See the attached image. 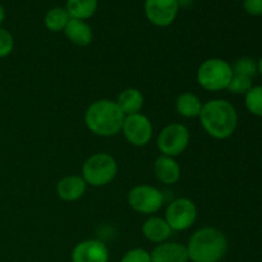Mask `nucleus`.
<instances>
[{
	"label": "nucleus",
	"mask_w": 262,
	"mask_h": 262,
	"mask_svg": "<svg viewBox=\"0 0 262 262\" xmlns=\"http://www.w3.org/2000/svg\"><path fill=\"white\" fill-rule=\"evenodd\" d=\"M202 128L215 140H227L238 127V113L227 100H210L202 105L199 115Z\"/></svg>",
	"instance_id": "f257e3e1"
},
{
	"label": "nucleus",
	"mask_w": 262,
	"mask_h": 262,
	"mask_svg": "<svg viewBox=\"0 0 262 262\" xmlns=\"http://www.w3.org/2000/svg\"><path fill=\"white\" fill-rule=\"evenodd\" d=\"M124 113L112 100L94 101L84 113V124L87 129L100 137H112L122 130Z\"/></svg>",
	"instance_id": "f03ea898"
},
{
	"label": "nucleus",
	"mask_w": 262,
	"mask_h": 262,
	"mask_svg": "<svg viewBox=\"0 0 262 262\" xmlns=\"http://www.w3.org/2000/svg\"><path fill=\"white\" fill-rule=\"evenodd\" d=\"M187 251L192 262H219L228 251V239L222 230L204 227L191 235Z\"/></svg>",
	"instance_id": "7ed1b4c3"
},
{
	"label": "nucleus",
	"mask_w": 262,
	"mask_h": 262,
	"mask_svg": "<svg viewBox=\"0 0 262 262\" xmlns=\"http://www.w3.org/2000/svg\"><path fill=\"white\" fill-rule=\"evenodd\" d=\"M232 77V64L219 58L202 61L196 73L197 83L206 91H222L228 89Z\"/></svg>",
	"instance_id": "20e7f679"
},
{
	"label": "nucleus",
	"mask_w": 262,
	"mask_h": 262,
	"mask_svg": "<svg viewBox=\"0 0 262 262\" xmlns=\"http://www.w3.org/2000/svg\"><path fill=\"white\" fill-rule=\"evenodd\" d=\"M118 173V164L110 154L97 152L90 156L82 166V178L87 186L104 187L112 183Z\"/></svg>",
	"instance_id": "39448f33"
},
{
	"label": "nucleus",
	"mask_w": 262,
	"mask_h": 262,
	"mask_svg": "<svg viewBox=\"0 0 262 262\" xmlns=\"http://www.w3.org/2000/svg\"><path fill=\"white\" fill-rule=\"evenodd\" d=\"M189 141L191 135L188 128L181 123H171L164 127L159 133L156 146L161 155L176 158L187 150Z\"/></svg>",
	"instance_id": "423d86ee"
},
{
	"label": "nucleus",
	"mask_w": 262,
	"mask_h": 262,
	"mask_svg": "<svg viewBox=\"0 0 262 262\" xmlns=\"http://www.w3.org/2000/svg\"><path fill=\"white\" fill-rule=\"evenodd\" d=\"M199 210L191 199L179 197L168 205L165 211L166 223L173 232H184L196 223Z\"/></svg>",
	"instance_id": "0eeeda50"
},
{
	"label": "nucleus",
	"mask_w": 262,
	"mask_h": 262,
	"mask_svg": "<svg viewBox=\"0 0 262 262\" xmlns=\"http://www.w3.org/2000/svg\"><path fill=\"white\" fill-rule=\"evenodd\" d=\"M128 204L130 209L138 214L152 215L163 207L164 194L156 187L140 184L133 187L128 193Z\"/></svg>",
	"instance_id": "6e6552de"
},
{
	"label": "nucleus",
	"mask_w": 262,
	"mask_h": 262,
	"mask_svg": "<svg viewBox=\"0 0 262 262\" xmlns=\"http://www.w3.org/2000/svg\"><path fill=\"white\" fill-rule=\"evenodd\" d=\"M122 132L125 140L130 145L136 146V147H143V146L148 145L151 138H152V122L150 120V118L146 117L142 113L125 115Z\"/></svg>",
	"instance_id": "1a4fd4ad"
},
{
	"label": "nucleus",
	"mask_w": 262,
	"mask_h": 262,
	"mask_svg": "<svg viewBox=\"0 0 262 262\" xmlns=\"http://www.w3.org/2000/svg\"><path fill=\"white\" fill-rule=\"evenodd\" d=\"M179 12L177 0H146L145 14L152 25L168 27L176 20Z\"/></svg>",
	"instance_id": "9d476101"
},
{
	"label": "nucleus",
	"mask_w": 262,
	"mask_h": 262,
	"mask_svg": "<svg viewBox=\"0 0 262 262\" xmlns=\"http://www.w3.org/2000/svg\"><path fill=\"white\" fill-rule=\"evenodd\" d=\"M109 248L99 239H86L77 243L72 251V262H109Z\"/></svg>",
	"instance_id": "9b49d317"
},
{
	"label": "nucleus",
	"mask_w": 262,
	"mask_h": 262,
	"mask_svg": "<svg viewBox=\"0 0 262 262\" xmlns=\"http://www.w3.org/2000/svg\"><path fill=\"white\" fill-rule=\"evenodd\" d=\"M151 261L152 262H188V251L187 246L178 242L159 243L152 250Z\"/></svg>",
	"instance_id": "f8f14e48"
},
{
	"label": "nucleus",
	"mask_w": 262,
	"mask_h": 262,
	"mask_svg": "<svg viewBox=\"0 0 262 262\" xmlns=\"http://www.w3.org/2000/svg\"><path fill=\"white\" fill-rule=\"evenodd\" d=\"M87 191V183L81 176L71 174L59 181L56 184V193L63 201L73 202L81 199Z\"/></svg>",
	"instance_id": "ddd939ff"
},
{
	"label": "nucleus",
	"mask_w": 262,
	"mask_h": 262,
	"mask_svg": "<svg viewBox=\"0 0 262 262\" xmlns=\"http://www.w3.org/2000/svg\"><path fill=\"white\" fill-rule=\"evenodd\" d=\"M154 173L159 182L166 186H171L179 181L182 170L176 159L171 156L160 155L154 163Z\"/></svg>",
	"instance_id": "4468645a"
},
{
	"label": "nucleus",
	"mask_w": 262,
	"mask_h": 262,
	"mask_svg": "<svg viewBox=\"0 0 262 262\" xmlns=\"http://www.w3.org/2000/svg\"><path fill=\"white\" fill-rule=\"evenodd\" d=\"M64 35L68 38L69 42L79 46V48L90 45L92 42V38H94L91 26L86 20L72 19V18L64 28Z\"/></svg>",
	"instance_id": "2eb2a0df"
},
{
	"label": "nucleus",
	"mask_w": 262,
	"mask_h": 262,
	"mask_svg": "<svg viewBox=\"0 0 262 262\" xmlns=\"http://www.w3.org/2000/svg\"><path fill=\"white\" fill-rule=\"evenodd\" d=\"M142 233L147 241L152 243L166 242L171 237V228L164 217L151 215L142 224Z\"/></svg>",
	"instance_id": "dca6fc26"
},
{
	"label": "nucleus",
	"mask_w": 262,
	"mask_h": 262,
	"mask_svg": "<svg viewBox=\"0 0 262 262\" xmlns=\"http://www.w3.org/2000/svg\"><path fill=\"white\" fill-rule=\"evenodd\" d=\"M115 102L120 107V110L124 113V115H130L141 113L145 99H143V95L140 90L130 87V89H125L124 91L120 92Z\"/></svg>",
	"instance_id": "f3484780"
},
{
	"label": "nucleus",
	"mask_w": 262,
	"mask_h": 262,
	"mask_svg": "<svg viewBox=\"0 0 262 262\" xmlns=\"http://www.w3.org/2000/svg\"><path fill=\"white\" fill-rule=\"evenodd\" d=\"M202 102L197 95L192 92H183L176 100V110L184 118L199 117L202 109Z\"/></svg>",
	"instance_id": "a211bd4d"
},
{
	"label": "nucleus",
	"mask_w": 262,
	"mask_h": 262,
	"mask_svg": "<svg viewBox=\"0 0 262 262\" xmlns=\"http://www.w3.org/2000/svg\"><path fill=\"white\" fill-rule=\"evenodd\" d=\"M99 0H67L66 10L72 19H90L97 10Z\"/></svg>",
	"instance_id": "6ab92c4d"
},
{
	"label": "nucleus",
	"mask_w": 262,
	"mask_h": 262,
	"mask_svg": "<svg viewBox=\"0 0 262 262\" xmlns=\"http://www.w3.org/2000/svg\"><path fill=\"white\" fill-rule=\"evenodd\" d=\"M69 19H71V17H69L66 8L56 7L46 13L45 18H43V25L51 32H60V31H64Z\"/></svg>",
	"instance_id": "aec40b11"
},
{
	"label": "nucleus",
	"mask_w": 262,
	"mask_h": 262,
	"mask_svg": "<svg viewBox=\"0 0 262 262\" xmlns=\"http://www.w3.org/2000/svg\"><path fill=\"white\" fill-rule=\"evenodd\" d=\"M245 105L251 114L262 117V86H252L245 95Z\"/></svg>",
	"instance_id": "412c9836"
},
{
	"label": "nucleus",
	"mask_w": 262,
	"mask_h": 262,
	"mask_svg": "<svg viewBox=\"0 0 262 262\" xmlns=\"http://www.w3.org/2000/svg\"><path fill=\"white\" fill-rule=\"evenodd\" d=\"M233 73L241 74V76H246L248 78H253L257 73V63L253 59L247 58H239L234 64L232 66Z\"/></svg>",
	"instance_id": "4be33fe9"
},
{
	"label": "nucleus",
	"mask_w": 262,
	"mask_h": 262,
	"mask_svg": "<svg viewBox=\"0 0 262 262\" xmlns=\"http://www.w3.org/2000/svg\"><path fill=\"white\" fill-rule=\"evenodd\" d=\"M251 89H252V78L233 73V77L227 90L235 95H246Z\"/></svg>",
	"instance_id": "5701e85b"
},
{
	"label": "nucleus",
	"mask_w": 262,
	"mask_h": 262,
	"mask_svg": "<svg viewBox=\"0 0 262 262\" xmlns=\"http://www.w3.org/2000/svg\"><path fill=\"white\" fill-rule=\"evenodd\" d=\"M120 262H152L151 255L145 248H132L124 253Z\"/></svg>",
	"instance_id": "b1692460"
},
{
	"label": "nucleus",
	"mask_w": 262,
	"mask_h": 262,
	"mask_svg": "<svg viewBox=\"0 0 262 262\" xmlns=\"http://www.w3.org/2000/svg\"><path fill=\"white\" fill-rule=\"evenodd\" d=\"M14 49V38L12 33L5 28L0 27V58L9 55Z\"/></svg>",
	"instance_id": "393cba45"
},
{
	"label": "nucleus",
	"mask_w": 262,
	"mask_h": 262,
	"mask_svg": "<svg viewBox=\"0 0 262 262\" xmlns=\"http://www.w3.org/2000/svg\"><path fill=\"white\" fill-rule=\"evenodd\" d=\"M243 9L252 17H261L262 0H243Z\"/></svg>",
	"instance_id": "a878e982"
},
{
	"label": "nucleus",
	"mask_w": 262,
	"mask_h": 262,
	"mask_svg": "<svg viewBox=\"0 0 262 262\" xmlns=\"http://www.w3.org/2000/svg\"><path fill=\"white\" fill-rule=\"evenodd\" d=\"M178 2L179 8H187L193 3V0H177Z\"/></svg>",
	"instance_id": "bb28decb"
},
{
	"label": "nucleus",
	"mask_w": 262,
	"mask_h": 262,
	"mask_svg": "<svg viewBox=\"0 0 262 262\" xmlns=\"http://www.w3.org/2000/svg\"><path fill=\"white\" fill-rule=\"evenodd\" d=\"M4 18H5V10H4V8H3L2 5H0V25H2V23H3Z\"/></svg>",
	"instance_id": "cd10ccee"
},
{
	"label": "nucleus",
	"mask_w": 262,
	"mask_h": 262,
	"mask_svg": "<svg viewBox=\"0 0 262 262\" xmlns=\"http://www.w3.org/2000/svg\"><path fill=\"white\" fill-rule=\"evenodd\" d=\"M257 71L260 72L261 76H262V56H261V59L258 60V63H257Z\"/></svg>",
	"instance_id": "c85d7f7f"
}]
</instances>
